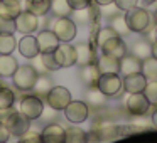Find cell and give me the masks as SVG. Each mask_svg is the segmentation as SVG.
I'll return each instance as SVG.
<instances>
[{"label":"cell","instance_id":"15","mask_svg":"<svg viewBox=\"0 0 157 143\" xmlns=\"http://www.w3.org/2000/svg\"><path fill=\"white\" fill-rule=\"evenodd\" d=\"M66 130L58 123H51L41 131L42 143H64Z\"/></svg>","mask_w":157,"mask_h":143},{"label":"cell","instance_id":"30","mask_svg":"<svg viewBox=\"0 0 157 143\" xmlns=\"http://www.w3.org/2000/svg\"><path fill=\"white\" fill-rule=\"evenodd\" d=\"M15 101V94L9 88H0V109L12 108Z\"/></svg>","mask_w":157,"mask_h":143},{"label":"cell","instance_id":"21","mask_svg":"<svg viewBox=\"0 0 157 143\" xmlns=\"http://www.w3.org/2000/svg\"><path fill=\"white\" fill-rule=\"evenodd\" d=\"M22 7L19 0H0V17L15 19L21 14Z\"/></svg>","mask_w":157,"mask_h":143},{"label":"cell","instance_id":"12","mask_svg":"<svg viewBox=\"0 0 157 143\" xmlns=\"http://www.w3.org/2000/svg\"><path fill=\"white\" fill-rule=\"evenodd\" d=\"M149 99L145 98L144 93H132V94L127 98V109H128L132 115L140 116V115H145L149 111Z\"/></svg>","mask_w":157,"mask_h":143},{"label":"cell","instance_id":"4","mask_svg":"<svg viewBox=\"0 0 157 143\" xmlns=\"http://www.w3.org/2000/svg\"><path fill=\"white\" fill-rule=\"evenodd\" d=\"M96 88H98L106 98L117 96L123 88L122 78L118 76V72H106V74H101L98 79V82H96Z\"/></svg>","mask_w":157,"mask_h":143},{"label":"cell","instance_id":"23","mask_svg":"<svg viewBox=\"0 0 157 143\" xmlns=\"http://www.w3.org/2000/svg\"><path fill=\"white\" fill-rule=\"evenodd\" d=\"M51 2L52 0H25V5L27 10H31L37 17H44L51 12Z\"/></svg>","mask_w":157,"mask_h":143},{"label":"cell","instance_id":"6","mask_svg":"<svg viewBox=\"0 0 157 143\" xmlns=\"http://www.w3.org/2000/svg\"><path fill=\"white\" fill-rule=\"evenodd\" d=\"M46 96H48V105L56 111H63L71 101V93L64 86H52Z\"/></svg>","mask_w":157,"mask_h":143},{"label":"cell","instance_id":"18","mask_svg":"<svg viewBox=\"0 0 157 143\" xmlns=\"http://www.w3.org/2000/svg\"><path fill=\"white\" fill-rule=\"evenodd\" d=\"M17 46H19V52H21L25 59H32V57H36V56L39 54L37 41H36V37L31 35V34H25Z\"/></svg>","mask_w":157,"mask_h":143},{"label":"cell","instance_id":"36","mask_svg":"<svg viewBox=\"0 0 157 143\" xmlns=\"http://www.w3.org/2000/svg\"><path fill=\"white\" fill-rule=\"evenodd\" d=\"M113 35H118V34H117V32L113 31V29L110 27V25H108V27H103L101 31L98 32V35H96V44H98V47L103 44V42L108 41L110 37H113Z\"/></svg>","mask_w":157,"mask_h":143},{"label":"cell","instance_id":"45","mask_svg":"<svg viewBox=\"0 0 157 143\" xmlns=\"http://www.w3.org/2000/svg\"><path fill=\"white\" fill-rule=\"evenodd\" d=\"M155 41H157V27H155Z\"/></svg>","mask_w":157,"mask_h":143},{"label":"cell","instance_id":"19","mask_svg":"<svg viewBox=\"0 0 157 143\" xmlns=\"http://www.w3.org/2000/svg\"><path fill=\"white\" fill-rule=\"evenodd\" d=\"M96 66H98L101 74H106V72H118L120 59L113 57V56H108V54H101L98 57V61H96Z\"/></svg>","mask_w":157,"mask_h":143},{"label":"cell","instance_id":"17","mask_svg":"<svg viewBox=\"0 0 157 143\" xmlns=\"http://www.w3.org/2000/svg\"><path fill=\"white\" fill-rule=\"evenodd\" d=\"M140 68H142V61H140L139 57H135L133 54H128V52H127V54L120 59L118 72L122 76H128V74H133V72H140Z\"/></svg>","mask_w":157,"mask_h":143},{"label":"cell","instance_id":"26","mask_svg":"<svg viewBox=\"0 0 157 143\" xmlns=\"http://www.w3.org/2000/svg\"><path fill=\"white\" fill-rule=\"evenodd\" d=\"M150 49H152V44L149 41H145V39H140V41H135V44L132 47V52L135 57L144 61V59H147L150 56Z\"/></svg>","mask_w":157,"mask_h":143},{"label":"cell","instance_id":"7","mask_svg":"<svg viewBox=\"0 0 157 143\" xmlns=\"http://www.w3.org/2000/svg\"><path fill=\"white\" fill-rule=\"evenodd\" d=\"M63 111H64V118L68 119V121L75 123V125L86 121V118H88V115H90L88 105H86L85 101H73V99L68 103V106H66Z\"/></svg>","mask_w":157,"mask_h":143},{"label":"cell","instance_id":"28","mask_svg":"<svg viewBox=\"0 0 157 143\" xmlns=\"http://www.w3.org/2000/svg\"><path fill=\"white\" fill-rule=\"evenodd\" d=\"M17 47L14 34H0V54H12Z\"/></svg>","mask_w":157,"mask_h":143},{"label":"cell","instance_id":"38","mask_svg":"<svg viewBox=\"0 0 157 143\" xmlns=\"http://www.w3.org/2000/svg\"><path fill=\"white\" fill-rule=\"evenodd\" d=\"M137 2H139V0H113V4L117 5V9H118V10H123V12L137 7Z\"/></svg>","mask_w":157,"mask_h":143},{"label":"cell","instance_id":"25","mask_svg":"<svg viewBox=\"0 0 157 143\" xmlns=\"http://www.w3.org/2000/svg\"><path fill=\"white\" fill-rule=\"evenodd\" d=\"M140 72L147 78V81H149V79L150 81L157 79V59L152 57V56H149L147 59H144L142 68H140Z\"/></svg>","mask_w":157,"mask_h":143},{"label":"cell","instance_id":"33","mask_svg":"<svg viewBox=\"0 0 157 143\" xmlns=\"http://www.w3.org/2000/svg\"><path fill=\"white\" fill-rule=\"evenodd\" d=\"M144 94H145V98L149 99L150 105H157V79H154V81H147V86L145 89H144Z\"/></svg>","mask_w":157,"mask_h":143},{"label":"cell","instance_id":"11","mask_svg":"<svg viewBox=\"0 0 157 143\" xmlns=\"http://www.w3.org/2000/svg\"><path fill=\"white\" fill-rule=\"evenodd\" d=\"M100 49L103 51V54L113 56V57H117V59H122L123 56L128 52L125 41H123L120 35H113V37H110L106 42H103V44L100 46Z\"/></svg>","mask_w":157,"mask_h":143},{"label":"cell","instance_id":"2","mask_svg":"<svg viewBox=\"0 0 157 143\" xmlns=\"http://www.w3.org/2000/svg\"><path fill=\"white\" fill-rule=\"evenodd\" d=\"M0 121L7 126L10 135H14V136H21L22 133L31 130V119L14 108L0 109Z\"/></svg>","mask_w":157,"mask_h":143},{"label":"cell","instance_id":"35","mask_svg":"<svg viewBox=\"0 0 157 143\" xmlns=\"http://www.w3.org/2000/svg\"><path fill=\"white\" fill-rule=\"evenodd\" d=\"M15 32V20L7 17H0V34H14Z\"/></svg>","mask_w":157,"mask_h":143},{"label":"cell","instance_id":"32","mask_svg":"<svg viewBox=\"0 0 157 143\" xmlns=\"http://www.w3.org/2000/svg\"><path fill=\"white\" fill-rule=\"evenodd\" d=\"M41 59H42V66H44L48 71H58V69H61L59 62L56 61L54 52H44Z\"/></svg>","mask_w":157,"mask_h":143},{"label":"cell","instance_id":"29","mask_svg":"<svg viewBox=\"0 0 157 143\" xmlns=\"http://www.w3.org/2000/svg\"><path fill=\"white\" fill-rule=\"evenodd\" d=\"M110 27L118 35H125L130 32L128 27H127V22H125V15H122V14H115L110 17Z\"/></svg>","mask_w":157,"mask_h":143},{"label":"cell","instance_id":"8","mask_svg":"<svg viewBox=\"0 0 157 143\" xmlns=\"http://www.w3.org/2000/svg\"><path fill=\"white\" fill-rule=\"evenodd\" d=\"M15 20V31L21 34H32L34 31H37L39 27V17L36 14H32L31 10H21V14L14 19Z\"/></svg>","mask_w":157,"mask_h":143},{"label":"cell","instance_id":"10","mask_svg":"<svg viewBox=\"0 0 157 143\" xmlns=\"http://www.w3.org/2000/svg\"><path fill=\"white\" fill-rule=\"evenodd\" d=\"M54 56L61 68H71L76 64V47L69 42H59V46L54 51Z\"/></svg>","mask_w":157,"mask_h":143},{"label":"cell","instance_id":"22","mask_svg":"<svg viewBox=\"0 0 157 143\" xmlns=\"http://www.w3.org/2000/svg\"><path fill=\"white\" fill-rule=\"evenodd\" d=\"M17 61L10 54H0V78H12L17 69Z\"/></svg>","mask_w":157,"mask_h":143},{"label":"cell","instance_id":"16","mask_svg":"<svg viewBox=\"0 0 157 143\" xmlns=\"http://www.w3.org/2000/svg\"><path fill=\"white\" fill-rule=\"evenodd\" d=\"M100 76H101V72H100L96 62L81 66V69H79V79H81V82L86 84L88 88H95L98 79H100Z\"/></svg>","mask_w":157,"mask_h":143},{"label":"cell","instance_id":"31","mask_svg":"<svg viewBox=\"0 0 157 143\" xmlns=\"http://www.w3.org/2000/svg\"><path fill=\"white\" fill-rule=\"evenodd\" d=\"M51 88H52L51 79H49L48 76H39L32 89H34V91L37 93V94H48V93L51 91Z\"/></svg>","mask_w":157,"mask_h":143},{"label":"cell","instance_id":"3","mask_svg":"<svg viewBox=\"0 0 157 143\" xmlns=\"http://www.w3.org/2000/svg\"><path fill=\"white\" fill-rule=\"evenodd\" d=\"M37 78H39L37 71H36L31 64L17 66L14 76H12L14 86L17 89H21V91H29V89H32L36 84V81H37Z\"/></svg>","mask_w":157,"mask_h":143},{"label":"cell","instance_id":"34","mask_svg":"<svg viewBox=\"0 0 157 143\" xmlns=\"http://www.w3.org/2000/svg\"><path fill=\"white\" fill-rule=\"evenodd\" d=\"M19 143H42L41 133L27 130L25 133H22V135L19 136Z\"/></svg>","mask_w":157,"mask_h":143},{"label":"cell","instance_id":"40","mask_svg":"<svg viewBox=\"0 0 157 143\" xmlns=\"http://www.w3.org/2000/svg\"><path fill=\"white\" fill-rule=\"evenodd\" d=\"M69 7L73 10H79V9H86L90 5V0H68Z\"/></svg>","mask_w":157,"mask_h":143},{"label":"cell","instance_id":"37","mask_svg":"<svg viewBox=\"0 0 157 143\" xmlns=\"http://www.w3.org/2000/svg\"><path fill=\"white\" fill-rule=\"evenodd\" d=\"M105 98H106V96L103 94L98 88L91 89V91L88 93V101L93 103V105H103V103H105Z\"/></svg>","mask_w":157,"mask_h":143},{"label":"cell","instance_id":"9","mask_svg":"<svg viewBox=\"0 0 157 143\" xmlns=\"http://www.w3.org/2000/svg\"><path fill=\"white\" fill-rule=\"evenodd\" d=\"M19 111L22 113L24 116H27L29 119H39L41 115L44 113V103H42L41 98L37 96H27L21 101V108Z\"/></svg>","mask_w":157,"mask_h":143},{"label":"cell","instance_id":"39","mask_svg":"<svg viewBox=\"0 0 157 143\" xmlns=\"http://www.w3.org/2000/svg\"><path fill=\"white\" fill-rule=\"evenodd\" d=\"M73 12H75V15H73V20H75V22L81 20L83 24H86V22L90 20V10H88V7H86V9H79V10H73Z\"/></svg>","mask_w":157,"mask_h":143},{"label":"cell","instance_id":"27","mask_svg":"<svg viewBox=\"0 0 157 143\" xmlns=\"http://www.w3.org/2000/svg\"><path fill=\"white\" fill-rule=\"evenodd\" d=\"M51 12L56 17H69L73 14V9L69 7L68 0H52L51 2Z\"/></svg>","mask_w":157,"mask_h":143},{"label":"cell","instance_id":"46","mask_svg":"<svg viewBox=\"0 0 157 143\" xmlns=\"http://www.w3.org/2000/svg\"><path fill=\"white\" fill-rule=\"evenodd\" d=\"M155 17H157V10H155Z\"/></svg>","mask_w":157,"mask_h":143},{"label":"cell","instance_id":"5","mask_svg":"<svg viewBox=\"0 0 157 143\" xmlns=\"http://www.w3.org/2000/svg\"><path fill=\"white\" fill-rule=\"evenodd\" d=\"M52 32L61 42H71L76 37V22L71 17H58L52 22Z\"/></svg>","mask_w":157,"mask_h":143},{"label":"cell","instance_id":"14","mask_svg":"<svg viewBox=\"0 0 157 143\" xmlns=\"http://www.w3.org/2000/svg\"><path fill=\"white\" fill-rule=\"evenodd\" d=\"M122 84H123V89L130 94L132 93H144V89L147 86V78L142 72H133V74H128L123 78Z\"/></svg>","mask_w":157,"mask_h":143},{"label":"cell","instance_id":"44","mask_svg":"<svg viewBox=\"0 0 157 143\" xmlns=\"http://www.w3.org/2000/svg\"><path fill=\"white\" fill-rule=\"evenodd\" d=\"M152 125H154V126H155V128H157V111H155V113H154V115H152Z\"/></svg>","mask_w":157,"mask_h":143},{"label":"cell","instance_id":"20","mask_svg":"<svg viewBox=\"0 0 157 143\" xmlns=\"http://www.w3.org/2000/svg\"><path fill=\"white\" fill-rule=\"evenodd\" d=\"M95 62V51L91 49V46L83 42V44L76 46V64L86 66Z\"/></svg>","mask_w":157,"mask_h":143},{"label":"cell","instance_id":"47","mask_svg":"<svg viewBox=\"0 0 157 143\" xmlns=\"http://www.w3.org/2000/svg\"><path fill=\"white\" fill-rule=\"evenodd\" d=\"M5 143H7V141H5Z\"/></svg>","mask_w":157,"mask_h":143},{"label":"cell","instance_id":"13","mask_svg":"<svg viewBox=\"0 0 157 143\" xmlns=\"http://www.w3.org/2000/svg\"><path fill=\"white\" fill-rule=\"evenodd\" d=\"M36 41H37V47H39L41 54H44V52H54L56 47L59 46V42H61L52 31H41L39 35L36 37Z\"/></svg>","mask_w":157,"mask_h":143},{"label":"cell","instance_id":"1","mask_svg":"<svg viewBox=\"0 0 157 143\" xmlns=\"http://www.w3.org/2000/svg\"><path fill=\"white\" fill-rule=\"evenodd\" d=\"M125 22L128 31L137 34H149L150 31L155 29V15L142 7H133L127 10Z\"/></svg>","mask_w":157,"mask_h":143},{"label":"cell","instance_id":"41","mask_svg":"<svg viewBox=\"0 0 157 143\" xmlns=\"http://www.w3.org/2000/svg\"><path fill=\"white\" fill-rule=\"evenodd\" d=\"M10 138V131L7 130V126L0 121V143H5L7 140Z\"/></svg>","mask_w":157,"mask_h":143},{"label":"cell","instance_id":"43","mask_svg":"<svg viewBox=\"0 0 157 143\" xmlns=\"http://www.w3.org/2000/svg\"><path fill=\"white\" fill-rule=\"evenodd\" d=\"M98 5H110V4H113V0H95Z\"/></svg>","mask_w":157,"mask_h":143},{"label":"cell","instance_id":"24","mask_svg":"<svg viewBox=\"0 0 157 143\" xmlns=\"http://www.w3.org/2000/svg\"><path fill=\"white\" fill-rule=\"evenodd\" d=\"M64 143H88V135L78 126H69L66 130Z\"/></svg>","mask_w":157,"mask_h":143},{"label":"cell","instance_id":"42","mask_svg":"<svg viewBox=\"0 0 157 143\" xmlns=\"http://www.w3.org/2000/svg\"><path fill=\"white\" fill-rule=\"evenodd\" d=\"M150 56L157 59V41H155V42H154V44H152V49H150Z\"/></svg>","mask_w":157,"mask_h":143}]
</instances>
